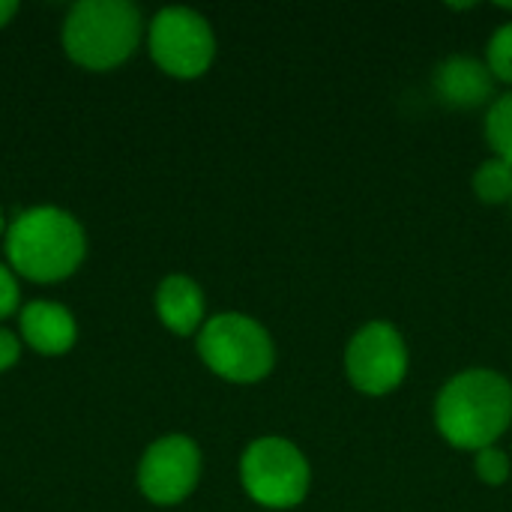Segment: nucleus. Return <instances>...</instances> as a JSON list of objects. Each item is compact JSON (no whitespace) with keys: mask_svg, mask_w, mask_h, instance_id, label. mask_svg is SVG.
Listing matches in <instances>:
<instances>
[{"mask_svg":"<svg viewBox=\"0 0 512 512\" xmlns=\"http://www.w3.org/2000/svg\"><path fill=\"white\" fill-rule=\"evenodd\" d=\"M240 486L264 510H294L312 489V465L294 441L264 435L240 456Z\"/></svg>","mask_w":512,"mask_h":512,"instance_id":"nucleus-5","label":"nucleus"},{"mask_svg":"<svg viewBox=\"0 0 512 512\" xmlns=\"http://www.w3.org/2000/svg\"><path fill=\"white\" fill-rule=\"evenodd\" d=\"M147 48L162 72L201 78L216 60V33L198 9L165 6L147 24Z\"/></svg>","mask_w":512,"mask_h":512,"instance_id":"nucleus-7","label":"nucleus"},{"mask_svg":"<svg viewBox=\"0 0 512 512\" xmlns=\"http://www.w3.org/2000/svg\"><path fill=\"white\" fill-rule=\"evenodd\" d=\"M18 354H21V342L12 330L0 327V372L12 369L18 363Z\"/></svg>","mask_w":512,"mask_h":512,"instance_id":"nucleus-17","label":"nucleus"},{"mask_svg":"<svg viewBox=\"0 0 512 512\" xmlns=\"http://www.w3.org/2000/svg\"><path fill=\"white\" fill-rule=\"evenodd\" d=\"M6 231V219H3V207H0V234Z\"/></svg>","mask_w":512,"mask_h":512,"instance_id":"nucleus-20","label":"nucleus"},{"mask_svg":"<svg viewBox=\"0 0 512 512\" xmlns=\"http://www.w3.org/2000/svg\"><path fill=\"white\" fill-rule=\"evenodd\" d=\"M471 186H474V195L489 204V207H510L512 201V165L498 159V156H489L477 165L474 177H471Z\"/></svg>","mask_w":512,"mask_h":512,"instance_id":"nucleus-12","label":"nucleus"},{"mask_svg":"<svg viewBox=\"0 0 512 512\" xmlns=\"http://www.w3.org/2000/svg\"><path fill=\"white\" fill-rule=\"evenodd\" d=\"M156 315L177 336H198L207 321V300L192 276L171 273L156 288Z\"/></svg>","mask_w":512,"mask_h":512,"instance_id":"nucleus-11","label":"nucleus"},{"mask_svg":"<svg viewBox=\"0 0 512 512\" xmlns=\"http://www.w3.org/2000/svg\"><path fill=\"white\" fill-rule=\"evenodd\" d=\"M486 66L492 69L495 81L512 90V18L504 21L486 42Z\"/></svg>","mask_w":512,"mask_h":512,"instance_id":"nucleus-14","label":"nucleus"},{"mask_svg":"<svg viewBox=\"0 0 512 512\" xmlns=\"http://www.w3.org/2000/svg\"><path fill=\"white\" fill-rule=\"evenodd\" d=\"M6 258L15 273L33 282L72 276L87 255L84 225L63 207L39 204L21 210L6 228Z\"/></svg>","mask_w":512,"mask_h":512,"instance_id":"nucleus-2","label":"nucleus"},{"mask_svg":"<svg viewBox=\"0 0 512 512\" xmlns=\"http://www.w3.org/2000/svg\"><path fill=\"white\" fill-rule=\"evenodd\" d=\"M435 432L462 453L495 447L512 426V381L486 366L447 378L432 405Z\"/></svg>","mask_w":512,"mask_h":512,"instance_id":"nucleus-1","label":"nucleus"},{"mask_svg":"<svg viewBox=\"0 0 512 512\" xmlns=\"http://www.w3.org/2000/svg\"><path fill=\"white\" fill-rule=\"evenodd\" d=\"M18 279H15V270L0 264V321L9 318L15 309H18Z\"/></svg>","mask_w":512,"mask_h":512,"instance_id":"nucleus-16","label":"nucleus"},{"mask_svg":"<svg viewBox=\"0 0 512 512\" xmlns=\"http://www.w3.org/2000/svg\"><path fill=\"white\" fill-rule=\"evenodd\" d=\"M510 213H512V201H510Z\"/></svg>","mask_w":512,"mask_h":512,"instance_id":"nucleus-21","label":"nucleus"},{"mask_svg":"<svg viewBox=\"0 0 512 512\" xmlns=\"http://www.w3.org/2000/svg\"><path fill=\"white\" fill-rule=\"evenodd\" d=\"M201 450L189 435L156 438L138 462V489L159 507L186 501L201 480Z\"/></svg>","mask_w":512,"mask_h":512,"instance_id":"nucleus-8","label":"nucleus"},{"mask_svg":"<svg viewBox=\"0 0 512 512\" xmlns=\"http://www.w3.org/2000/svg\"><path fill=\"white\" fill-rule=\"evenodd\" d=\"M498 9H501V12H507V15H512V3H498Z\"/></svg>","mask_w":512,"mask_h":512,"instance_id":"nucleus-19","label":"nucleus"},{"mask_svg":"<svg viewBox=\"0 0 512 512\" xmlns=\"http://www.w3.org/2000/svg\"><path fill=\"white\" fill-rule=\"evenodd\" d=\"M432 90L435 96L459 111L489 108L498 96V81L486 60L471 54H450L444 57L432 72Z\"/></svg>","mask_w":512,"mask_h":512,"instance_id":"nucleus-9","label":"nucleus"},{"mask_svg":"<svg viewBox=\"0 0 512 512\" xmlns=\"http://www.w3.org/2000/svg\"><path fill=\"white\" fill-rule=\"evenodd\" d=\"M21 336L24 342L48 357L66 354L78 339L75 315L54 300H33L21 309Z\"/></svg>","mask_w":512,"mask_h":512,"instance_id":"nucleus-10","label":"nucleus"},{"mask_svg":"<svg viewBox=\"0 0 512 512\" xmlns=\"http://www.w3.org/2000/svg\"><path fill=\"white\" fill-rule=\"evenodd\" d=\"M483 135H486V144L492 147V156L512 165V90L498 93L495 102L486 108Z\"/></svg>","mask_w":512,"mask_h":512,"instance_id":"nucleus-13","label":"nucleus"},{"mask_svg":"<svg viewBox=\"0 0 512 512\" xmlns=\"http://www.w3.org/2000/svg\"><path fill=\"white\" fill-rule=\"evenodd\" d=\"M141 9L129 0H78L63 18V48L87 69H114L141 42Z\"/></svg>","mask_w":512,"mask_h":512,"instance_id":"nucleus-3","label":"nucleus"},{"mask_svg":"<svg viewBox=\"0 0 512 512\" xmlns=\"http://www.w3.org/2000/svg\"><path fill=\"white\" fill-rule=\"evenodd\" d=\"M18 12V3L15 0H0V27L9 24V18Z\"/></svg>","mask_w":512,"mask_h":512,"instance_id":"nucleus-18","label":"nucleus"},{"mask_svg":"<svg viewBox=\"0 0 512 512\" xmlns=\"http://www.w3.org/2000/svg\"><path fill=\"white\" fill-rule=\"evenodd\" d=\"M474 474L483 486L489 489H501L512 474V459L510 453L495 444V447H486L480 453H474Z\"/></svg>","mask_w":512,"mask_h":512,"instance_id":"nucleus-15","label":"nucleus"},{"mask_svg":"<svg viewBox=\"0 0 512 512\" xmlns=\"http://www.w3.org/2000/svg\"><path fill=\"white\" fill-rule=\"evenodd\" d=\"M195 345L204 366L231 384H258L276 369V342L270 330L243 312L207 318Z\"/></svg>","mask_w":512,"mask_h":512,"instance_id":"nucleus-4","label":"nucleus"},{"mask_svg":"<svg viewBox=\"0 0 512 512\" xmlns=\"http://www.w3.org/2000/svg\"><path fill=\"white\" fill-rule=\"evenodd\" d=\"M411 369V351L402 330L390 321H366L345 345L348 384L372 399L396 393Z\"/></svg>","mask_w":512,"mask_h":512,"instance_id":"nucleus-6","label":"nucleus"}]
</instances>
